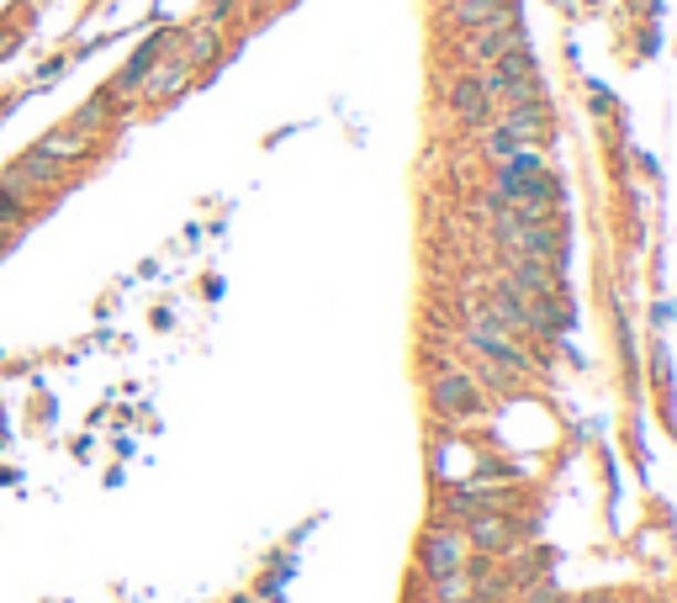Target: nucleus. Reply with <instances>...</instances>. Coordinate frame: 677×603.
Returning <instances> with one entry per match:
<instances>
[{"label": "nucleus", "instance_id": "f257e3e1", "mask_svg": "<svg viewBox=\"0 0 677 603\" xmlns=\"http://www.w3.org/2000/svg\"><path fill=\"white\" fill-rule=\"evenodd\" d=\"M487 212H492V239L503 243V254H519V260H545V266L566 270L572 266V239H566V222H519L508 218L503 207H492L482 201Z\"/></svg>", "mask_w": 677, "mask_h": 603}, {"label": "nucleus", "instance_id": "f03ea898", "mask_svg": "<svg viewBox=\"0 0 677 603\" xmlns=\"http://www.w3.org/2000/svg\"><path fill=\"white\" fill-rule=\"evenodd\" d=\"M460 344H466L471 355H482V361L503 365V371H513V376H524V382H540V376H545V361H540L534 350H524V339H513L508 329L487 323V318H466Z\"/></svg>", "mask_w": 677, "mask_h": 603}, {"label": "nucleus", "instance_id": "7ed1b4c3", "mask_svg": "<svg viewBox=\"0 0 677 603\" xmlns=\"http://www.w3.org/2000/svg\"><path fill=\"white\" fill-rule=\"evenodd\" d=\"M460 530H466V545L477 555H498V561H503L508 551H519V545L534 540V513L530 508H498V513L466 519Z\"/></svg>", "mask_w": 677, "mask_h": 603}, {"label": "nucleus", "instance_id": "20e7f679", "mask_svg": "<svg viewBox=\"0 0 677 603\" xmlns=\"http://www.w3.org/2000/svg\"><path fill=\"white\" fill-rule=\"evenodd\" d=\"M482 85H487L492 112H508V106H530V101H540V70H534V53L513 49V53H503V59H492V64L482 70Z\"/></svg>", "mask_w": 677, "mask_h": 603}, {"label": "nucleus", "instance_id": "39448f33", "mask_svg": "<svg viewBox=\"0 0 677 603\" xmlns=\"http://www.w3.org/2000/svg\"><path fill=\"white\" fill-rule=\"evenodd\" d=\"M466 561H471V545H466V530H460V524L429 519V524L418 530V540H413V572H418L424 582L450 578V572H460Z\"/></svg>", "mask_w": 677, "mask_h": 603}, {"label": "nucleus", "instance_id": "423d86ee", "mask_svg": "<svg viewBox=\"0 0 677 603\" xmlns=\"http://www.w3.org/2000/svg\"><path fill=\"white\" fill-rule=\"evenodd\" d=\"M429 413L435 418H450V424H466V418H482L487 413V392L471 371H439L429 382Z\"/></svg>", "mask_w": 677, "mask_h": 603}, {"label": "nucleus", "instance_id": "0eeeda50", "mask_svg": "<svg viewBox=\"0 0 677 603\" xmlns=\"http://www.w3.org/2000/svg\"><path fill=\"white\" fill-rule=\"evenodd\" d=\"M11 191H22L27 201H43L49 191H59V186H70V165H59V159H49V154H38V148H27L17 165H6V175H0Z\"/></svg>", "mask_w": 677, "mask_h": 603}, {"label": "nucleus", "instance_id": "6e6552de", "mask_svg": "<svg viewBox=\"0 0 677 603\" xmlns=\"http://www.w3.org/2000/svg\"><path fill=\"white\" fill-rule=\"evenodd\" d=\"M445 106H450V117L460 122V127H471V133H482V127H492V101H487V85L477 70H460L450 85H445Z\"/></svg>", "mask_w": 677, "mask_h": 603}, {"label": "nucleus", "instance_id": "1a4fd4ad", "mask_svg": "<svg viewBox=\"0 0 677 603\" xmlns=\"http://www.w3.org/2000/svg\"><path fill=\"white\" fill-rule=\"evenodd\" d=\"M513 49H530L519 11H513V17H503V22H492V27H477V32H466V49H460V53H466L477 70H487L492 59H503V53H513Z\"/></svg>", "mask_w": 677, "mask_h": 603}, {"label": "nucleus", "instance_id": "9d476101", "mask_svg": "<svg viewBox=\"0 0 677 603\" xmlns=\"http://www.w3.org/2000/svg\"><path fill=\"white\" fill-rule=\"evenodd\" d=\"M498 127H503L508 138H519L524 148L551 144V112H545V101H530V106H508V112H498Z\"/></svg>", "mask_w": 677, "mask_h": 603}, {"label": "nucleus", "instance_id": "9b49d317", "mask_svg": "<svg viewBox=\"0 0 677 603\" xmlns=\"http://www.w3.org/2000/svg\"><path fill=\"white\" fill-rule=\"evenodd\" d=\"M191 64H186V59H180V53L169 49L165 59H159V64H154V70H148V80H144V91H138V101H169V96H180V91H186V85H191Z\"/></svg>", "mask_w": 677, "mask_h": 603}, {"label": "nucleus", "instance_id": "f8f14e48", "mask_svg": "<svg viewBox=\"0 0 677 603\" xmlns=\"http://www.w3.org/2000/svg\"><path fill=\"white\" fill-rule=\"evenodd\" d=\"M513 17V0H445V22L460 27V32H477V27H492Z\"/></svg>", "mask_w": 677, "mask_h": 603}, {"label": "nucleus", "instance_id": "ddd939ff", "mask_svg": "<svg viewBox=\"0 0 677 603\" xmlns=\"http://www.w3.org/2000/svg\"><path fill=\"white\" fill-rule=\"evenodd\" d=\"M38 154H49V159H59V165H80V159L96 154V138H91V133H74L70 122H64V127H53L49 138L38 144Z\"/></svg>", "mask_w": 677, "mask_h": 603}, {"label": "nucleus", "instance_id": "4468645a", "mask_svg": "<svg viewBox=\"0 0 677 603\" xmlns=\"http://www.w3.org/2000/svg\"><path fill=\"white\" fill-rule=\"evenodd\" d=\"M38 212V201H27L22 191H11L6 180H0V228H17V222H27Z\"/></svg>", "mask_w": 677, "mask_h": 603}, {"label": "nucleus", "instance_id": "2eb2a0df", "mask_svg": "<svg viewBox=\"0 0 677 603\" xmlns=\"http://www.w3.org/2000/svg\"><path fill=\"white\" fill-rule=\"evenodd\" d=\"M561 603H619L614 593H577V599H561Z\"/></svg>", "mask_w": 677, "mask_h": 603}, {"label": "nucleus", "instance_id": "dca6fc26", "mask_svg": "<svg viewBox=\"0 0 677 603\" xmlns=\"http://www.w3.org/2000/svg\"><path fill=\"white\" fill-rule=\"evenodd\" d=\"M6 249H11V228H0V254H6Z\"/></svg>", "mask_w": 677, "mask_h": 603}, {"label": "nucleus", "instance_id": "f3484780", "mask_svg": "<svg viewBox=\"0 0 677 603\" xmlns=\"http://www.w3.org/2000/svg\"><path fill=\"white\" fill-rule=\"evenodd\" d=\"M503 603H530V599H503Z\"/></svg>", "mask_w": 677, "mask_h": 603}]
</instances>
